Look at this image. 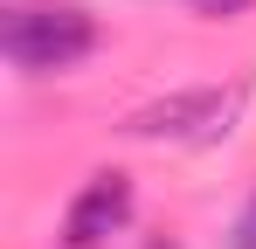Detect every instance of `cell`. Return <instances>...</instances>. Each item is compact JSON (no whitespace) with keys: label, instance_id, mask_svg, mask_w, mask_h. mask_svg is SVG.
Wrapping results in <instances>:
<instances>
[{"label":"cell","instance_id":"cell-5","mask_svg":"<svg viewBox=\"0 0 256 249\" xmlns=\"http://www.w3.org/2000/svg\"><path fill=\"white\" fill-rule=\"evenodd\" d=\"M236 249H256V194H250V208L236 214V236H228Z\"/></svg>","mask_w":256,"mask_h":249},{"label":"cell","instance_id":"cell-1","mask_svg":"<svg viewBox=\"0 0 256 249\" xmlns=\"http://www.w3.org/2000/svg\"><path fill=\"white\" fill-rule=\"evenodd\" d=\"M0 48L14 70L48 76V70H76L90 48H97V21H90L76 0H35V7H7L0 21Z\"/></svg>","mask_w":256,"mask_h":249},{"label":"cell","instance_id":"cell-4","mask_svg":"<svg viewBox=\"0 0 256 249\" xmlns=\"http://www.w3.org/2000/svg\"><path fill=\"white\" fill-rule=\"evenodd\" d=\"M187 7H194L201 21H236V14H250L256 0H187Z\"/></svg>","mask_w":256,"mask_h":249},{"label":"cell","instance_id":"cell-3","mask_svg":"<svg viewBox=\"0 0 256 249\" xmlns=\"http://www.w3.org/2000/svg\"><path fill=\"white\" fill-rule=\"evenodd\" d=\"M125 222H132V180L125 173H97L84 194L70 201V214H62V242L70 249H97V242H111Z\"/></svg>","mask_w":256,"mask_h":249},{"label":"cell","instance_id":"cell-2","mask_svg":"<svg viewBox=\"0 0 256 249\" xmlns=\"http://www.w3.org/2000/svg\"><path fill=\"white\" fill-rule=\"evenodd\" d=\"M132 138H187V146H201L214 132H228V104L214 97V90H180L166 104H146V111H132L125 118Z\"/></svg>","mask_w":256,"mask_h":249}]
</instances>
